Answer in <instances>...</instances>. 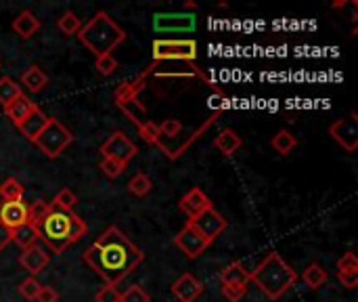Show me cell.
I'll return each instance as SVG.
<instances>
[{"label":"cell","mask_w":358,"mask_h":302,"mask_svg":"<svg viewBox=\"0 0 358 302\" xmlns=\"http://www.w3.org/2000/svg\"><path fill=\"white\" fill-rule=\"evenodd\" d=\"M178 208H180L189 219H195L197 214H201V212H206V210H210V208H214V206H212V200H210L199 187H193V189H189V191L180 198Z\"/></svg>","instance_id":"cell-16"},{"label":"cell","mask_w":358,"mask_h":302,"mask_svg":"<svg viewBox=\"0 0 358 302\" xmlns=\"http://www.w3.org/2000/svg\"><path fill=\"white\" fill-rule=\"evenodd\" d=\"M151 187H153V183H151L149 174H145V172H136V174L128 181V191H130L132 195H136V198H145V195L151 191Z\"/></svg>","instance_id":"cell-32"},{"label":"cell","mask_w":358,"mask_h":302,"mask_svg":"<svg viewBox=\"0 0 358 302\" xmlns=\"http://www.w3.org/2000/svg\"><path fill=\"white\" fill-rule=\"evenodd\" d=\"M82 261L107 286H115L145 261V252L124 231L111 225L82 252Z\"/></svg>","instance_id":"cell-1"},{"label":"cell","mask_w":358,"mask_h":302,"mask_svg":"<svg viewBox=\"0 0 358 302\" xmlns=\"http://www.w3.org/2000/svg\"><path fill=\"white\" fill-rule=\"evenodd\" d=\"M23 90H21V84H17L13 78L8 76H2L0 78V105L6 107L10 101H15L17 97H21Z\"/></svg>","instance_id":"cell-30"},{"label":"cell","mask_w":358,"mask_h":302,"mask_svg":"<svg viewBox=\"0 0 358 302\" xmlns=\"http://www.w3.org/2000/svg\"><path fill=\"white\" fill-rule=\"evenodd\" d=\"M153 61H193L197 59V42L195 40H164L157 38L151 44Z\"/></svg>","instance_id":"cell-7"},{"label":"cell","mask_w":358,"mask_h":302,"mask_svg":"<svg viewBox=\"0 0 358 302\" xmlns=\"http://www.w3.org/2000/svg\"><path fill=\"white\" fill-rule=\"evenodd\" d=\"M10 240H13L21 250H25V248L38 244V231H36L34 225L25 223V225H21V227H17V229L10 231Z\"/></svg>","instance_id":"cell-28"},{"label":"cell","mask_w":358,"mask_h":302,"mask_svg":"<svg viewBox=\"0 0 358 302\" xmlns=\"http://www.w3.org/2000/svg\"><path fill=\"white\" fill-rule=\"evenodd\" d=\"M329 135L331 139L348 153L357 151L358 149V120L355 114H350V118L344 120H336L329 126Z\"/></svg>","instance_id":"cell-11"},{"label":"cell","mask_w":358,"mask_h":302,"mask_svg":"<svg viewBox=\"0 0 358 302\" xmlns=\"http://www.w3.org/2000/svg\"><path fill=\"white\" fill-rule=\"evenodd\" d=\"M78 38L96 59L111 55L126 40V32L105 11H96L86 23H82Z\"/></svg>","instance_id":"cell-3"},{"label":"cell","mask_w":358,"mask_h":302,"mask_svg":"<svg viewBox=\"0 0 358 302\" xmlns=\"http://www.w3.org/2000/svg\"><path fill=\"white\" fill-rule=\"evenodd\" d=\"M36 302H59V292L50 286H42L36 296Z\"/></svg>","instance_id":"cell-44"},{"label":"cell","mask_w":358,"mask_h":302,"mask_svg":"<svg viewBox=\"0 0 358 302\" xmlns=\"http://www.w3.org/2000/svg\"><path fill=\"white\" fill-rule=\"evenodd\" d=\"M271 145H273V149H275L279 156H289V153L298 147V137L292 135L287 128H281V130L273 137Z\"/></svg>","instance_id":"cell-27"},{"label":"cell","mask_w":358,"mask_h":302,"mask_svg":"<svg viewBox=\"0 0 358 302\" xmlns=\"http://www.w3.org/2000/svg\"><path fill=\"white\" fill-rule=\"evenodd\" d=\"M189 225H191L203 240H208L210 244H214V240H218V238L224 233V229H227L224 217H222L218 210H214V208H210V210L197 214L195 219H189Z\"/></svg>","instance_id":"cell-9"},{"label":"cell","mask_w":358,"mask_h":302,"mask_svg":"<svg viewBox=\"0 0 358 302\" xmlns=\"http://www.w3.org/2000/svg\"><path fill=\"white\" fill-rule=\"evenodd\" d=\"M250 282H254L266 298L279 301L292 286H296L298 273L279 252H268L264 261L250 273Z\"/></svg>","instance_id":"cell-4"},{"label":"cell","mask_w":358,"mask_h":302,"mask_svg":"<svg viewBox=\"0 0 358 302\" xmlns=\"http://www.w3.org/2000/svg\"><path fill=\"white\" fill-rule=\"evenodd\" d=\"M38 29H40V19H38L31 11L19 13V15L15 17V21H13V32H15L19 38H23V40L31 38Z\"/></svg>","instance_id":"cell-20"},{"label":"cell","mask_w":358,"mask_h":302,"mask_svg":"<svg viewBox=\"0 0 358 302\" xmlns=\"http://www.w3.org/2000/svg\"><path fill=\"white\" fill-rule=\"evenodd\" d=\"M218 114H220V111H216L208 122H203L199 128H195V130H191V132H185V130H182L180 135H176V137H172V139L159 137L155 145H157V147H159L168 158H170V160H178V158H180V156H182V153H185V151H187V149H189V147L199 139V137H201V132H206V130L216 122Z\"/></svg>","instance_id":"cell-8"},{"label":"cell","mask_w":358,"mask_h":302,"mask_svg":"<svg viewBox=\"0 0 358 302\" xmlns=\"http://www.w3.org/2000/svg\"><path fill=\"white\" fill-rule=\"evenodd\" d=\"M50 263V252L42 246V244H34L25 250H21L19 254V265L29 273V277H36L38 273H42Z\"/></svg>","instance_id":"cell-13"},{"label":"cell","mask_w":358,"mask_h":302,"mask_svg":"<svg viewBox=\"0 0 358 302\" xmlns=\"http://www.w3.org/2000/svg\"><path fill=\"white\" fill-rule=\"evenodd\" d=\"M138 135H141V139H143L145 143L155 145L157 139H159V124H155L153 120H147L145 124L138 126Z\"/></svg>","instance_id":"cell-37"},{"label":"cell","mask_w":358,"mask_h":302,"mask_svg":"<svg viewBox=\"0 0 358 302\" xmlns=\"http://www.w3.org/2000/svg\"><path fill=\"white\" fill-rule=\"evenodd\" d=\"M220 282H222V286H248L250 284V271L239 261H233L231 265H227L222 269Z\"/></svg>","instance_id":"cell-22"},{"label":"cell","mask_w":358,"mask_h":302,"mask_svg":"<svg viewBox=\"0 0 358 302\" xmlns=\"http://www.w3.org/2000/svg\"><path fill=\"white\" fill-rule=\"evenodd\" d=\"M120 292L115 286H103L96 294H94V302H120Z\"/></svg>","instance_id":"cell-42"},{"label":"cell","mask_w":358,"mask_h":302,"mask_svg":"<svg viewBox=\"0 0 358 302\" xmlns=\"http://www.w3.org/2000/svg\"><path fill=\"white\" fill-rule=\"evenodd\" d=\"M34 227L38 231V240L44 242V248L55 254H61L69 246L78 244L88 231L86 223L78 214L59 210L52 204H50V210L44 214V219L38 221Z\"/></svg>","instance_id":"cell-2"},{"label":"cell","mask_w":358,"mask_h":302,"mask_svg":"<svg viewBox=\"0 0 358 302\" xmlns=\"http://www.w3.org/2000/svg\"><path fill=\"white\" fill-rule=\"evenodd\" d=\"M336 277H338V282H340L344 288H348V290H355L358 286V273H338Z\"/></svg>","instance_id":"cell-45"},{"label":"cell","mask_w":358,"mask_h":302,"mask_svg":"<svg viewBox=\"0 0 358 302\" xmlns=\"http://www.w3.org/2000/svg\"><path fill=\"white\" fill-rule=\"evenodd\" d=\"M50 204H52V206H57L59 210L73 212V208H76V204H78V195H76L71 189L63 187L61 191H57V195H55V200H52Z\"/></svg>","instance_id":"cell-33"},{"label":"cell","mask_w":358,"mask_h":302,"mask_svg":"<svg viewBox=\"0 0 358 302\" xmlns=\"http://www.w3.org/2000/svg\"><path fill=\"white\" fill-rule=\"evenodd\" d=\"M338 273H358V259L355 252H346L338 263H336Z\"/></svg>","instance_id":"cell-39"},{"label":"cell","mask_w":358,"mask_h":302,"mask_svg":"<svg viewBox=\"0 0 358 302\" xmlns=\"http://www.w3.org/2000/svg\"><path fill=\"white\" fill-rule=\"evenodd\" d=\"M145 78L138 74L136 78H132V80H126V82H122L117 88H115V92H113V101L115 103H122V101H128V99H136L138 97V92L145 88Z\"/></svg>","instance_id":"cell-24"},{"label":"cell","mask_w":358,"mask_h":302,"mask_svg":"<svg viewBox=\"0 0 358 302\" xmlns=\"http://www.w3.org/2000/svg\"><path fill=\"white\" fill-rule=\"evenodd\" d=\"M101 156L103 158H111V160H117L122 164H128L132 158H136L138 153V147L124 135V132H113L103 145H101Z\"/></svg>","instance_id":"cell-10"},{"label":"cell","mask_w":358,"mask_h":302,"mask_svg":"<svg viewBox=\"0 0 358 302\" xmlns=\"http://www.w3.org/2000/svg\"><path fill=\"white\" fill-rule=\"evenodd\" d=\"M0 223L6 229H17L27 223V204L23 202H0Z\"/></svg>","instance_id":"cell-17"},{"label":"cell","mask_w":358,"mask_h":302,"mask_svg":"<svg viewBox=\"0 0 358 302\" xmlns=\"http://www.w3.org/2000/svg\"><path fill=\"white\" fill-rule=\"evenodd\" d=\"M172 294H174V298L178 302H195L201 294H203V284H201L195 275L182 273V275L174 282Z\"/></svg>","instance_id":"cell-15"},{"label":"cell","mask_w":358,"mask_h":302,"mask_svg":"<svg viewBox=\"0 0 358 302\" xmlns=\"http://www.w3.org/2000/svg\"><path fill=\"white\" fill-rule=\"evenodd\" d=\"M174 244H176V248L180 250V252H185V256L187 259H191V261H195V259H199L203 252H208V248L212 246L208 240H203L189 223L174 235Z\"/></svg>","instance_id":"cell-12"},{"label":"cell","mask_w":358,"mask_h":302,"mask_svg":"<svg viewBox=\"0 0 358 302\" xmlns=\"http://www.w3.org/2000/svg\"><path fill=\"white\" fill-rule=\"evenodd\" d=\"M36 107H38V105H36L29 97L21 95V97H17L15 101H10V103L4 107V114H6V118H8L15 126H19Z\"/></svg>","instance_id":"cell-19"},{"label":"cell","mask_w":358,"mask_h":302,"mask_svg":"<svg viewBox=\"0 0 358 302\" xmlns=\"http://www.w3.org/2000/svg\"><path fill=\"white\" fill-rule=\"evenodd\" d=\"M120 302H151L149 294L141 288V286H130L122 296H120Z\"/></svg>","instance_id":"cell-41"},{"label":"cell","mask_w":358,"mask_h":302,"mask_svg":"<svg viewBox=\"0 0 358 302\" xmlns=\"http://www.w3.org/2000/svg\"><path fill=\"white\" fill-rule=\"evenodd\" d=\"M302 282L304 286H308L310 290H319L321 286H325L329 282V273L319 265V263H310L304 273H302Z\"/></svg>","instance_id":"cell-26"},{"label":"cell","mask_w":358,"mask_h":302,"mask_svg":"<svg viewBox=\"0 0 358 302\" xmlns=\"http://www.w3.org/2000/svg\"><path fill=\"white\" fill-rule=\"evenodd\" d=\"M40 288H42V284H40L36 277H27V280H23V282L17 286V292H19L27 302H36V296H38Z\"/></svg>","instance_id":"cell-34"},{"label":"cell","mask_w":358,"mask_h":302,"mask_svg":"<svg viewBox=\"0 0 358 302\" xmlns=\"http://www.w3.org/2000/svg\"><path fill=\"white\" fill-rule=\"evenodd\" d=\"M126 166H128V164H122V162L111 160V158H103V160H101V164H99L101 172H103L107 179H117V177L126 170Z\"/></svg>","instance_id":"cell-35"},{"label":"cell","mask_w":358,"mask_h":302,"mask_svg":"<svg viewBox=\"0 0 358 302\" xmlns=\"http://www.w3.org/2000/svg\"><path fill=\"white\" fill-rule=\"evenodd\" d=\"M145 80L149 78V76H155V78H199V80H203L208 86H212L220 97H227L224 95V90H220L199 67H197V63H193V61H153L143 74H141Z\"/></svg>","instance_id":"cell-5"},{"label":"cell","mask_w":358,"mask_h":302,"mask_svg":"<svg viewBox=\"0 0 358 302\" xmlns=\"http://www.w3.org/2000/svg\"><path fill=\"white\" fill-rule=\"evenodd\" d=\"M50 210V202H31L29 206H27V223L29 225H36L38 221H42L44 219V214Z\"/></svg>","instance_id":"cell-36"},{"label":"cell","mask_w":358,"mask_h":302,"mask_svg":"<svg viewBox=\"0 0 358 302\" xmlns=\"http://www.w3.org/2000/svg\"><path fill=\"white\" fill-rule=\"evenodd\" d=\"M94 67L101 76H113L117 69V59L113 55H105V57H96L94 59Z\"/></svg>","instance_id":"cell-38"},{"label":"cell","mask_w":358,"mask_h":302,"mask_svg":"<svg viewBox=\"0 0 358 302\" xmlns=\"http://www.w3.org/2000/svg\"><path fill=\"white\" fill-rule=\"evenodd\" d=\"M0 69H2V65H0Z\"/></svg>","instance_id":"cell-47"},{"label":"cell","mask_w":358,"mask_h":302,"mask_svg":"<svg viewBox=\"0 0 358 302\" xmlns=\"http://www.w3.org/2000/svg\"><path fill=\"white\" fill-rule=\"evenodd\" d=\"M214 147L222 153V156H233L243 147V139L233 130V128H224L216 139H214Z\"/></svg>","instance_id":"cell-21"},{"label":"cell","mask_w":358,"mask_h":302,"mask_svg":"<svg viewBox=\"0 0 358 302\" xmlns=\"http://www.w3.org/2000/svg\"><path fill=\"white\" fill-rule=\"evenodd\" d=\"M248 294V286H222V296L229 302H239Z\"/></svg>","instance_id":"cell-43"},{"label":"cell","mask_w":358,"mask_h":302,"mask_svg":"<svg viewBox=\"0 0 358 302\" xmlns=\"http://www.w3.org/2000/svg\"><path fill=\"white\" fill-rule=\"evenodd\" d=\"M23 185L15 179V177H8L0 183V200L2 202H23Z\"/></svg>","instance_id":"cell-29"},{"label":"cell","mask_w":358,"mask_h":302,"mask_svg":"<svg viewBox=\"0 0 358 302\" xmlns=\"http://www.w3.org/2000/svg\"><path fill=\"white\" fill-rule=\"evenodd\" d=\"M21 84H23L29 92H40V90L48 84V76H46L38 65H29V67L21 74Z\"/></svg>","instance_id":"cell-25"},{"label":"cell","mask_w":358,"mask_h":302,"mask_svg":"<svg viewBox=\"0 0 358 302\" xmlns=\"http://www.w3.org/2000/svg\"><path fill=\"white\" fill-rule=\"evenodd\" d=\"M182 132V124L180 120H174V118H168L159 124V137H166V139H172L176 135Z\"/></svg>","instance_id":"cell-40"},{"label":"cell","mask_w":358,"mask_h":302,"mask_svg":"<svg viewBox=\"0 0 358 302\" xmlns=\"http://www.w3.org/2000/svg\"><path fill=\"white\" fill-rule=\"evenodd\" d=\"M117 105V109L120 111H124V116L138 128L141 124H145L149 118H147V109H145V105L138 101V97L136 99H128V101H122V103H115Z\"/></svg>","instance_id":"cell-23"},{"label":"cell","mask_w":358,"mask_h":302,"mask_svg":"<svg viewBox=\"0 0 358 302\" xmlns=\"http://www.w3.org/2000/svg\"><path fill=\"white\" fill-rule=\"evenodd\" d=\"M8 244H13V240H10V229H6V227L0 223V252L6 250Z\"/></svg>","instance_id":"cell-46"},{"label":"cell","mask_w":358,"mask_h":302,"mask_svg":"<svg viewBox=\"0 0 358 302\" xmlns=\"http://www.w3.org/2000/svg\"><path fill=\"white\" fill-rule=\"evenodd\" d=\"M153 27L157 32H193L195 29V15L193 13H178V15H155Z\"/></svg>","instance_id":"cell-14"},{"label":"cell","mask_w":358,"mask_h":302,"mask_svg":"<svg viewBox=\"0 0 358 302\" xmlns=\"http://www.w3.org/2000/svg\"><path fill=\"white\" fill-rule=\"evenodd\" d=\"M48 120H50V118H48L40 107H36V109H34V111H31V114H29V116L19 124V126H17V128H19V132H21L27 141H31V143H34V141H36V137H38V135L44 130V126L48 124Z\"/></svg>","instance_id":"cell-18"},{"label":"cell","mask_w":358,"mask_h":302,"mask_svg":"<svg viewBox=\"0 0 358 302\" xmlns=\"http://www.w3.org/2000/svg\"><path fill=\"white\" fill-rule=\"evenodd\" d=\"M82 27V21L80 17L73 13V11H65L59 19H57V29L63 34V36H78Z\"/></svg>","instance_id":"cell-31"},{"label":"cell","mask_w":358,"mask_h":302,"mask_svg":"<svg viewBox=\"0 0 358 302\" xmlns=\"http://www.w3.org/2000/svg\"><path fill=\"white\" fill-rule=\"evenodd\" d=\"M71 143H73V135L57 118H50L44 130L34 141V145H38L46 158H59Z\"/></svg>","instance_id":"cell-6"}]
</instances>
